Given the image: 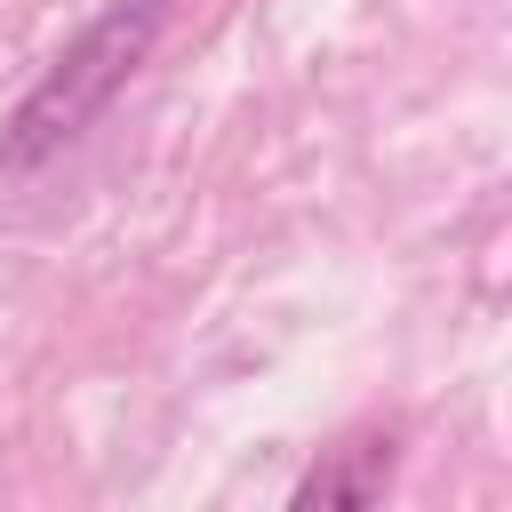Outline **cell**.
<instances>
[{"instance_id":"2","label":"cell","mask_w":512,"mask_h":512,"mask_svg":"<svg viewBox=\"0 0 512 512\" xmlns=\"http://www.w3.org/2000/svg\"><path fill=\"white\" fill-rule=\"evenodd\" d=\"M392 488V440H352V448H328L296 488H288V504L296 512H328V504H376Z\"/></svg>"},{"instance_id":"1","label":"cell","mask_w":512,"mask_h":512,"mask_svg":"<svg viewBox=\"0 0 512 512\" xmlns=\"http://www.w3.org/2000/svg\"><path fill=\"white\" fill-rule=\"evenodd\" d=\"M168 8H176V0H104V8L40 64V80H32V88L8 104V120H0V184L48 168L56 152H72V144L112 112V96L152 64V48H160V32H168Z\"/></svg>"}]
</instances>
